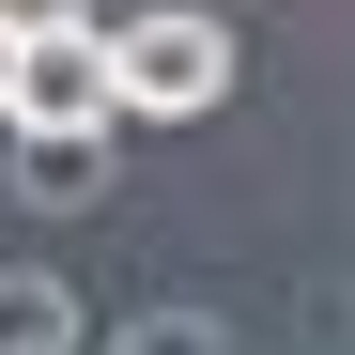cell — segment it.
I'll return each mask as SVG.
<instances>
[{
  "label": "cell",
  "mask_w": 355,
  "mask_h": 355,
  "mask_svg": "<svg viewBox=\"0 0 355 355\" xmlns=\"http://www.w3.org/2000/svg\"><path fill=\"white\" fill-rule=\"evenodd\" d=\"M93 62H108V124H201V108L232 93V16L155 0V16L93 31Z\"/></svg>",
  "instance_id": "1"
},
{
  "label": "cell",
  "mask_w": 355,
  "mask_h": 355,
  "mask_svg": "<svg viewBox=\"0 0 355 355\" xmlns=\"http://www.w3.org/2000/svg\"><path fill=\"white\" fill-rule=\"evenodd\" d=\"M0 31H93V0H0Z\"/></svg>",
  "instance_id": "5"
},
{
  "label": "cell",
  "mask_w": 355,
  "mask_h": 355,
  "mask_svg": "<svg viewBox=\"0 0 355 355\" xmlns=\"http://www.w3.org/2000/svg\"><path fill=\"white\" fill-rule=\"evenodd\" d=\"M16 186L31 201H93L108 186V139H16Z\"/></svg>",
  "instance_id": "4"
},
{
  "label": "cell",
  "mask_w": 355,
  "mask_h": 355,
  "mask_svg": "<svg viewBox=\"0 0 355 355\" xmlns=\"http://www.w3.org/2000/svg\"><path fill=\"white\" fill-rule=\"evenodd\" d=\"M0 93H16V31H0Z\"/></svg>",
  "instance_id": "7"
},
{
  "label": "cell",
  "mask_w": 355,
  "mask_h": 355,
  "mask_svg": "<svg viewBox=\"0 0 355 355\" xmlns=\"http://www.w3.org/2000/svg\"><path fill=\"white\" fill-rule=\"evenodd\" d=\"M139 355H216V324H155V340H139Z\"/></svg>",
  "instance_id": "6"
},
{
  "label": "cell",
  "mask_w": 355,
  "mask_h": 355,
  "mask_svg": "<svg viewBox=\"0 0 355 355\" xmlns=\"http://www.w3.org/2000/svg\"><path fill=\"white\" fill-rule=\"evenodd\" d=\"M0 139H108V62H93V31H16Z\"/></svg>",
  "instance_id": "2"
},
{
  "label": "cell",
  "mask_w": 355,
  "mask_h": 355,
  "mask_svg": "<svg viewBox=\"0 0 355 355\" xmlns=\"http://www.w3.org/2000/svg\"><path fill=\"white\" fill-rule=\"evenodd\" d=\"M93 309H78V278H46V263H0V355H78Z\"/></svg>",
  "instance_id": "3"
}]
</instances>
